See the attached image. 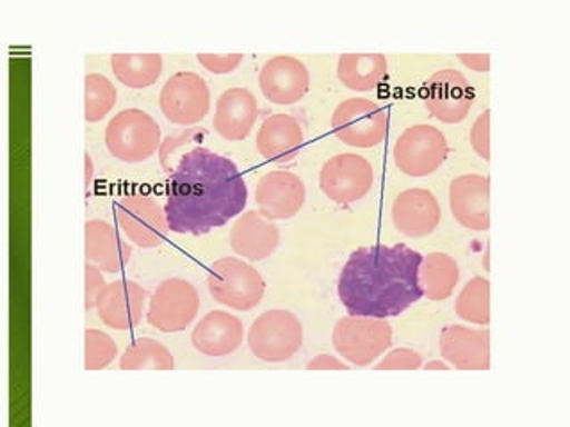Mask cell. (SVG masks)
Listing matches in <instances>:
<instances>
[{
    "label": "cell",
    "mask_w": 570,
    "mask_h": 427,
    "mask_svg": "<svg viewBox=\"0 0 570 427\" xmlns=\"http://www.w3.org/2000/svg\"><path fill=\"white\" fill-rule=\"evenodd\" d=\"M248 203V186L228 157L196 147L178 159L166 186L169 230L205 236L237 218Z\"/></svg>",
    "instance_id": "6da1fadb"
},
{
    "label": "cell",
    "mask_w": 570,
    "mask_h": 427,
    "mask_svg": "<svg viewBox=\"0 0 570 427\" xmlns=\"http://www.w3.org/2000/svg\"><path fill=\"white\" fill-rule=\"evenodd\" d=\"M421 262L423 255L405 245L355 249L338 275V299L350 316H400L423 299Z\"/></svg>",
    "instance_id": "7a4b0ae2"
},
{
    "label": "cell",
    "mask_w": 570,
    "mask_h": 427,
    "mask_svg": "<svg viewBox=\"0 0 570 427\" xmlns=\"http://www.w3.org/2000/svg\"><path fill=\"white\" fill-rule=\"evenodd\" d=\"M160 142L159 125L141 109H125L107 125V150L115 159L127 165L150 159L159 150Z\"/></svg>",
    "instance_id": "3957f363"
},
{
    "label": "cell",
    "mask_w": 570,
    "mask_h": 427,
    "mask_svg": "<svg viewBox=\"0 0 570 427\" xmlns=\"http://www.w3.org/2000/svg\"><path fill=\"white\" fill-rule=\"evenodd\" d=\"M207 287L216 301L239 311L258 307L266 290L261 272L236 257L219 258L210 266Z\"/></svg>",
    "instance_id": "277c9868"
},
{
    "label": "cell",
    "mask_w": 570,
    "mask_h": 427,
    "mask_svg": "<svg viewBox=\"0 0 570 427\" xmlns=\"http://www.w3.org/2000/svg\"><path fill=\"white\" fill-rule=\"evenodd\" d=\"M248 346L258 360L267 364L291 360L303 346L302 322L289 310L264 311L249 326Z\"/></svg>",
    "instance_id": "5b68a950"
},
{
    "label": "cell",
    "mask_w": 570,
    "mask_h": 427,
    "mask_svg": "<svg viewBox=\"0 0 570 427\" xmlns=\"http://www.w3.org/2000/svg\"><path fill=\"white\" fill-rule=\"evenodd\" d=\"M332 342L344 360L365 367L392 346V326L376 317L347 316L337 320Z\"/></svg>",
    "instance_id": "8992f818"
},
{
    "label": "cell",
    "mask_w": 570,
    "mask_h": 427,
    "mask_svg": "<svg viewBox=\"0 0 570 427\" xmlns=\"http://www.w3.org/2000/svg\"><path fill=\"white\" fill-rule=\"evenodd\" d=\"M332 130L347 147H379L387 138L389 115L373 100L347 98L335 107Z\"/></svg>",
    "instance_id": "52a82bcc"
},
{
    "label": "cell",
    "mask_w": 570,
    "mask_h": 427,
    "mask_svg": "<svg viewBox=\"0 0 570 427\" xmlns=\"http://www.w3.org/2000/svg\"><path fill=\"white\" fill-rule=\"evenodd\" d=\"M450 156V145L432 125H412L397 138L392 157L401 173L423 178L435 173Z\"/></svg>",
    "instance_id": "ba28073f"
},
{
    "label": "cell",
    "mask_w": 570,
    "mask_h": 427,
    "mask_svg": "<svg viewBox=\"0 0 570 427\" xmlns=\"http://www.w3.org/2000/svg\"><path fill=\"white\" fill-rule=\"evenodd\" d=\"M200 296L191 281L168 278L151 294L147 319L163 334H178L198 316Z\"/></svg>",
    "instance_id": "9c48e42d"
},
{
    "label": "cell",
    "mask_w": 570,
    "mask_h": 427,
    "mask_svg": "<svg viewBox=\"0 0 570 427\" xmlns=\"http://www.w3.org/2000/svg\"><path fill=\"white\" fill-rule=\"evenodd\" d=\"M160 111L169 123L196 125L209 115L207 80L193 71H178L166 80L159 97Z\"/></svg>",
    "instance_id": "30bf717a"
},
{
    "label": "cell",
    "mask_w": 570,
    "mask_h": 427,
    "mask_svg": "<svg viewBox=\"0 0 570 427\" xmlns=\"http://www.w3.org/2000/svg\"><path fill=\"white\" fill-rule=\"evenodd\" d=\"M373 166L370 160L356 153H338L326 160L321 168V191L335 203H356L373 189Z\"/></svg>",
    "instance_id": "8fae6325"
},
{
    "label": "cell",
    "mask_w": 570,
    "mask_h": 427,
    "mask_svg": "<svg viewBox=\"0 0 570 427\" xmlns=\"http://www.w3.org/2000/svg\"><path fill=\"white\" fill-rule=\"evenodd\" d=\"M116 218L125 236L139 248H157L168 237L165 207H160L159 201L151 196H124L116 205Z\"/></svg>",
    "instance_id": "7c38bea8"
},
{
    "label": "cell",
    "mask_w": 570,
    "mask_h": 427,
    "mask_svg": "<svg viewBox=\"0 0 570 427\" xmlns=\"http://www.w3.org/2000/svg\"><path fill=\"white\" fill-rule=\"evenodd\" d=\"M424 106L435 120L460 123L474 106V91L460 71L448 68L436 71L424 85Z\"/></svg>",
    "instance_id": "4fadbf2b"
},
{
    "label": "cell",
    "mask_w": 570,
    "mask_h": 427,
    "mask_svg": "<svg viewBox=\"0 0 570 427\" xmlns=\"http://www.w3.org/2000/svg\"><path fill=\"white\" fill-rule=\"evenodd\" d=\"M307 200L302 178L291 171H272L258 180L255 203L258 212L272 221H285L296 216Z\"/></svg>",
    "instance_id": "5bb4252c"
},
{
    "label": "cell",
    "mask_w": 570,
    "mask_h": 427,
    "mask_svg": "<svg viewBox=\"0 0 570 427\" xmlns=\"http://www.w3.org/2000/svg\"><path fill=\"white\" fill-rule=\"evenodd\" d=\"M258 86L264 97L276 106H293L299 102L311 88V73L299 59L293 56H276L261 70Z\"/></svg>",
    "instance_id": "9a60e30c"
},
{
    "label": "cell",
    "mask_w": 570,
    "mask_h": 427,
    "mask_svg": "<svg viewBox=\"0 0 570 427\" xmlns=\"http://www.w3.org/2000/svg\"><path fill=\"white\" fill-rule=\"evenodd\" d=\"M147 308V290L132 280L107 284L97 301L98 317L104 325L118 331L134 329L141 322Z\"/></svg>",
    "instance_id": "2e32d148"
},
{
    "label": "cell",
    "mask_w": 570,
    "mask_h": 427,
    "mask_svg": "<svg viewBox=\"0 0 570 427\" xmlns=\"http://www.w3.org/2000/svg\"><path fill=\"white\" fill-rule=\"evenodd\" d=\"M451 212L456 222L472 231L490 228V178L462 175L450 186Z\"/></svg>",
    "instance_id": "e0dca14e"
},
{
    "label": "cell",
    "mask_w": 570,
    "mask_h": 427,
    "mask_svg": "<svg viewBox=\"0 0 570 427\" xmlns=\"http://www.w3.org/2000/svg\"><path fill=\"white\" fill-rule=\"evenodd\" d=\"M442 210L435 195L428 189H406L392 203V222L406 237H426L441 225Z\"/></svg>",
    "instance_id": "ac0fdd59"
},
{
    "label": "cell",
    "mask_w": 570,
    "mask_h": 427,
    "mask_svg": "<svg viewBox=\"0 0 570 427\" xmlns=\"http://www.w3.org/2000/svg\"><path fill=\"white\" fill-rule=\"evenodd\" d=\"M281 245V230L258 210L240 214L230 230V248L239 257L261 262L275 254Z\"/></svg>",
    "instance_id": "d6986e66"
},
{
    "label": "cell",
    "mask_w": 570,
    "mask_h": 427,
    "mask_svg": "<svg viewBox=\"0 0 570 427\" xmlns=\"http://www.w3.org/2000/svg\"><path fill=\"white\" fill-rule=\"evenodd\" d=\"M441 355L459 370H489V329L445 326L441 334Z\"/></svg>",
    "instance_id": "ffe728a7"
},
{
    "label": "cell",
    "mask_w": 570,
    "mask_h": 427,
    "mask_svg": "<svg viewBox=\"0 0 570 427\" xmlns=\"http://www.w3.org/2000/svg\"><path fill=\"white\" fill-rule=\"evenodd\" d=\"M258 118L257 98L245 88L223 91L216 102L213 127L227 141H243L248 138Z\"/></svg>",
    "instance_id": "44dd1931"
},
{
    "label": "cell",
    "mask_w": 570,
    "mask_h": 427,
    "mask_svg": "<svg viewBox=\"0 0 570 427\" xmlns=\"http://www.w3.org/2000/svg\"><path fill=\"white\" fill-rule=\"evenodd\" d=\"M243 338L245 328L236 316L225 310H213L193 329L191 342L202 355L222 358L237 351Z\"/></svg>",
    "instance_id": "7402d4cb"
},
{
    "label": "cell",
    "mask_w": 570,
    "mask_h": 427,
    "mask_svg": "<svg viewBox=\"0 0 570 427\" xmlns=\"http://www.w3.org/2000/svg\"><path fill=\"white\" fill-rule=\"evenodd\" d=\"M305 141L299 121L291 115H272L264 120L257 132V150L272 162H289Z\"/></svg>",
    "instance_id": "603a6c76"
},
{
    "label": "cell",
    "mask_w": 570,
    "mask_h": 427,
    "mask_svg": "<svg viewBox=\"0 0 570 427\" xmlns=\"http://www.w3.org/2000/svg\"><path fill=\"white\" fill-rule=\"evenodd\" d=\"M86 260L104 272H120L130 260V246L125 245L112 225L102 219L86 222Z\"/></svg>",
    "instance_id": "cb8c5ba5"
},
{
    "label": "cell",
    "mask_w": 570,
    "mask_h": 427,
    "mask_svg": "<svg viewBox=\"0 0 570 427\" xmlns=\"http://www.w3.org/2000/svg\"><path fill=\"white\" fill-rule=\"evenodd\" d=\"M389 62L383 53H343L338 58L337 77L352 91L367 93L387 79Z\"/></svg>",
    "instance_id": "d4e9b609"
},
{
    "label": "cell",
    "mask_w": 570,
    "mask_h": 427,
    "mask_svg": "<svg viewBox=\"0 0 570 427\" xmlns=\"http://www.w3.org/2000/svg\"><path fill=\"white\" fill-rule=\"evenodd\" d=\"M419 281L430 301H444L459 285V264L451 255L441 251L426 255L419 267Z\"/></svg>",
    "instance_id": "484cf974"
},
{
    "label": "cell",
    "mask_w": 570,
    "mask_h": 427,
    "mask_svg": "<svg viewBox=\"0 0 570 427\" xmlns=\"http://www.w3.org/2000/svg\"><path fill=\"white\" fill-rule=\"evenodd\" d=\"M111 68L121 85L145 89L156 85L163 73L159 53H112Z\"/></svg>",
    "instance_id": "4316f807"
},
{
    "label": "cell",
    "mask_w": 570,
    "mask_h": 427,
    "mask_svg": "<svg viewBox=\"0 0 570 427\" xmlns=\"http://www.w3.org/2000/svg\"><path fill=\"white\" fill-rule=\"evenodd\" d=\"M120 367L121 370H174L175 358L156 338L142 337L125 349Z\"/></svg>",
    "instance_id": "83f0119b"
},
{
    "label": "cell",
    "mask_w": 570,
    "mask_h": 427,
    "mask_svg": "<svg viewBox=\"0 0 570 427\" xmlns=\"http://www.w3.org/2000/svg\"><path fill=\"white\" fill-rule=\"evenodd\" d=\"M454 311L460 319L472 325L487 326L490 322V281L487 278H472L463 285L462 292L454 301Z\"/></svg>",
    "instance_id": "f1b7e54d"
},
{
    "label": "cell",
    "mask_w": 570,
    "mask_h": 427,
    "mask_svg": "<svg viewBox=\"0 0 570 427\" xmlns=\"http://www.w3.org/2000/svg\"><path fill=\"white\" fill-rule=\"evenodd\" d=\"M85 118L88 123L102 121L116 106V88L100 73H89L85 79Z\"/></svg>",
    "instance_id": "f546056e"
},
{
    "label": "cell",
    "mask_w": 570,
    "mask_h": 427,
    "mask_svg": "<svg viewBox=\"0 0 570 427\" xmlns=\"http://www.w3.org/2000/svg\"><path fill=\"white\" fill-rule=\"evenodd\" d=\"M86 370H102L118 356V346L109 335L98 329H86Z\"/></svg>",
    "instance_id": "4dcf8cb0"
},
{
    "label": "cell",
    "mask_w": 570,
    "mask_h": 427,
    "mask_svg": "<svg viewBox=\"0 0 570 427\" xmlns=\"http://www.w3.org/2000/svg\"><path fill=\"white\" fill-rule=\"evenodd\" d=\"M423 365V356L419 355L414 349L400 347L394 351L383 356L379 364L374 365L376 370H417Z\"/></svg>",
    "instance_id": "1f68e13d"
},
{
    "label": "cell",
    "mask_w": 570,
    "mask_h": 427,
    "mask_svg": "<svg viewBox=\"0 0 570 427\" xmlns=\"http://www.w3.org/2000/svg\"><path fill=\"white\" fill-rule=\"evenodd\" d=\"M198 62L214 76H227L243 62V53H198Z\"/></svg>",
    "instance_id": "d6a6232c"
},
{
    "label": "cell",
    "mask_w": 570,
    "mask_h": 427,
    "mask_svg": "<svg viewBox=\"0 0 570 427\" xmlns=\"http://www.w3.org/2000/svg\"><path fill=\"white\" fill-rule=\"evenodd\" d=\"M204 136L205 133L202 132V130L187 129L186 132L180 133V136H169V138H166L165 141L160 142L159 148L160 165H163V168H165L168 173H171L174 169L169 166V159H171L175 151H177L178 148L186 147V145H191V142L202 141Z\"/></svg>",
    "instance_id": "836d02e7"
},
{
    "label": "cell",
    "mask_w": 570,
    "mask_h": 427,
    "mask_svg": "<svg viewBox=\"0 0 570 427\" xmlns=\"http://www.w3.org/2000/svg\"><path fill=\"white\" fill-rule=\"evenodd\" d=\"M472 150L476 151L478 157L490 162V111L481 112L478 120L472 125L469 133Z\"/></svg>",
    "instance_id": "e575fe53"
},
{
    "label": "cell",
    "mask_w": 570,
    "mask_h": 427,
    "mask_svg": "<svg viewBox=\"0 0 570 427\" xmlns=\"http://www.w3.org/2000/svg\"><path fill=\"white\" fill-rule=\"evenodd\" d=\"M86 299L85 307L86 310H91V308H97L98 298H100V294L106 290L107 284L104 280L102 271L98 269L94 264H86Z\"/></svg>",
    "instance_id": "d590c367"
},
{
    "label": "cell",
    "mask_w": 570,
    "mask_h": 427,
    "mask_svg": "<svg viewBox=\"0 0 570 427\" xmlns=\"http://www.w3.org/2000/svg\"><path fill=\"white\" fill-rule=\"evenodd\" d=\"M307 370H350V367L335 356L317 355L314 360L308 361Z\"/></svg>",
    "instance_id": "8d00e7d4"
},
{
    "label": "cell",
    "mask_w": 570,
    "mask_h": 427,
    "mask_svg": "<svg viewBox=\"0 0 570 427\" xmlns=\"http://www.w3.org/2000/svg\"><path fill=\"white\" fill-rule=\"evenodd\" d=\"M459 58L465 67L478 71V73H489L490 71L489 53H460Z\"/></svg>",
    "instance_id": "74e56055"
},
{
    "label": "cell",
    "mask_w": 570,
    "mask_h": 427,
    "mask_svg": "<svg viewBox=\"0 0 570 427\" xmlns=\"http://www.w3.org/2000/svg\"><path fill=\"white\" fill-rule=\"evenodd\" d=\"M86 191H89V187H91V182H94L95 177V168L94 160H91V156L86 153Z\"/></svg>",
    "instance_id": "f35d334b"
},
{
    "label": "cell",
    "mask_w": 570,
    "mask_h": 427,
    "mask_svg": "<svg viewBox=\"0 0 570 427\" xmlns=\"http://www.w3.org/2000/svg\"><path fill=\"white\" fill-rule=\"evenodd\" d=\"M426 370H450V365H445L444 361L433 360L426 364Z\"/></svg>",
    "instance_id": "ab89813d"
}]
</instances>
